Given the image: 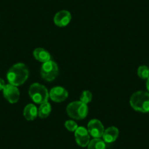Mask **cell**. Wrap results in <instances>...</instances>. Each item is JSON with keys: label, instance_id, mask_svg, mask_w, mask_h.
Instances as JSON below:
<instances>
[{"label": "cell", "instance_id": "obj_1", "mask_svg": "<svg viewBox=\"0 0 149 149\" xmlns=\"http://www.w3.org/2000/svg\"><path fill=\"white\" fill-rule=\"evenodd\" d=\"M29 78V70L23 63L15 64L8 72L7 78L10 84L18 86L26 81Z\"/></svg>", "mask_w": 149, "mask_h": 149}, {"label": "cell", "instance_id": "obj_15", "mask_svg": "<svg viewBox=\"0 0 149 149\" xmlns=\"http://www.w3.org/2000/svg\"><path fill=\"white\" fill-rule=\"evenodd\" d=\"M106 146L104 140L100 138H94L89 142L88 149H105Z\"/></svg>", "mask_w": 149, "mask_h": 149}, {"label": "cell", "instance_id": "obj_10", "mask_svg": "<svg viewBox=\"0 0 149 149\" xmlns=\"http://www.w3.org/2000/svg\"><path fill=\"white\" fill-rule=\"evenodd\" d=\"M71 14L67 10H61L57 13L54 18V24L58 27L66 26L71 21Z\"/></svg>", "mask_w": 149, "mask_h": 149}, {"label": "cell", "instance_id": "obj_6", "mask_svg": "<svg viewBox=\"0 0 149 149\" xmlns=\"http://www.w3.org/2000/svg\"><path fill=\"white\" fill-rule=\"evenodd\" d=\"M3 95L5 98L11 104L16 103L19 100L20 92L18 88L12 84H8L3 89Z\"/></svg>", "mask_w": 149, "mask_h": 149}, {"label": "cell", "instance_id": "obj_5", "mask_svg": "<svg viewBox=\"0 0 149 149\" xmlns=\"http://www.w3.org/2000/svg\"><path fill=\"white\" fill-rule=\"evenodd\" d=\"M40 74L41 77L45 81L48 82L53 81L58 74V65L51 60L43 63L40 69Z\"/></svg>", "mask_w": 149, "mask_h": 149}, {"label": "cell", "instance_id": "obj_19", "mask_svg": "<svg viewBox=\"0 0 149 149\" xmlns=\"http://www.w3.org/2000/svg\"><path fill=\"white\" fill-rule=\"evenodd\" d=\"M5 81H4L3 79L2 78H0V91L1 90H3L4 88L5 87Z\"/></svg>", "mask_w": 149, "mask_h": 149}, {"label": "cell", "instance_id": "obj_9", "mask_svg": "<svg viewBox=\"0 0 149 149\" xmlns=\"http://www.w3.org/2000/svg\"><path fill=\"white\" fill-rule=\"evenodd\" d=\"M49 97L55 102H61L67 100L68 97V92L63 87H54L50 91Z\"/></svg>", "mask_w": 149, "mask_h": 149}, {"label": "cell", "instance_id": "obj_3", "mask_svg": "<svg viewBox=\"0 0 149 149\" xmlns=\"http://www.w3.org/2000/svg\"><path fill=\"white\" fill-rule=\"evenodd\" d=\"M29 95L34 102L40 104L48 102L49 98L48 89L43 85L38 83L31 84L29 89Z\"/></svg>", "mask_w": 149, "mask_h": 149}, {"label": "cell", "instance_id": "obj_2", "mask_svg": "<svg viewBox=\"0 0 149 149\" xmlns=\"http://www.w3.org/2000/svg\"><path fill=\"white\" fill-rule=\"evenodd\" d=\"M130 105L134 110L140 113L149 112V93L145 91L134 92L130 97Z\"/></svg>", "mask_w": 149, "mask_h": 149}, {"label": "cell", "instance_id": "obj_11", "mask_svg": "<svg viewBox=\"0 0 149 149\" xmlns=\"http://www.w3.org/2000/svg\"><path fill=\"white\" fill-rule=\"evenodd\" d=\"M119 132L118 130L115 127H110L107 129L104 130V134H103L102 137L103 140L105 143H113L118 138Z\"/></svg>", "mask_w": 149, "mask_h": 149}, {"label": "cell", "instance_id": "obj_13", "mask_svg": "<svg viewBox=\"0 0 149 149\" xmlns=\"http://www.w3.org/2000/svg\"><path fill=\"white\" fill-rule=\"evenodd\" d=\"M24 116L27 121H33L38 116V110L34 104H29L24 110Z\"/></svg>", "mask_w": 149, "mask_h": 149}, {"label": "cell", "instance_id": "obj_16", "mask_svg": "<svg viewBox=\"0 0 149 149\" xmlns=\"http://www.w3.org/2000/svg\"><path fill=\"white\" fill-rule=\"evenodd\" d=\"M137 75L143 80L148 79L149 78V68L146 65L140 66L137 69Z\"/></svg>", "mask_w": 149, "mask_h": 149}, {"label": "cell", "instance_id": "obj_14", "mask_svg": "<svg viewBox=\"0 0 149 149\" xmlns=\"http://www.w3.org/2000/svg\"><path fill=\"white\" fill-rule=\"evenodd\" d=\"M51 112V105L48 102L40 104L38 109V116L41 118H45L50 115Z\"/></svg>", "mask_w": 149, "mask_h": 149}, {"label": "cell", "instance_id": "obj_18", "mask_svg": "<svg viewBox=\"0 0 149 149\" xmlns=\"http://www.w3.org/2000/svg\"><path fill=\"white\" fill-rule=\"evenodd\" d=\"M65 127L67 130H69L70 132H74L75 130L78 129V126L76 122H74L72 120H69L65 122Z\"/></svg>", "mask_w": 149, "mask_h": 149}, {"label": "cell", "instance_id": "obj_4", "mask_svg": "<svg viewBox=\"0 0 149 149\" xmlns=\"http://www.w3.org/2000/svg\"><path fill=\"white\" fill-rule=\"evenodd\" d=\"M88 106L81 101H75L70 103L67 107V113L71 118L76 120L85 118L88 115Z\"/></svg>", "mask_w": 149, "mask_h": 149}, {"label": "cell", "instance_id": "obj_12", "mask_svg": "<svg viewBox=\"0 0 149 149\" xmlns=\"http://www.w3.org/2000/svg\"><path fill=\"white\" fill-rule=\"evenodd\" d=\"M33 55L37 61L42 63L47 62L51 60V55H50L49 52L42 48H36L33 52Z\"/></svg>", "mask_w": 149, "mask_h": 149}, {"label": "cell", "instance_id": "obj_7", "mask_svg": "<svg viewBox=\"0 0 149 149\" xmlns=\"http://www.w3.org/2000/svg\"><path fill=\"white\" fill-rule=\"evenodd\" d=\"M88 132L94 138H100L104 134V126L100 120L92 119L88 124Z\"/></svg>", "mask_w": 149, "mask_h": 149}, {"label": "cell", "instance_id": "obj_17", "mask_svg": "<svg viewBox=\"0 0 149 149\" xmlns=\"http://www.w3.org/2000/svg\"><path fill=\"white\" fill-rule=\"evenodd\" d=\"M80 100H81L80 101L84 102V104H87L92 100V94L89 91H84L81 94Z\"/></svg>", "mask_w": 149, "mask_h": 149}, {"label": "cell", "instance_id": "obj_8", "mask_svg": "<svg viewBox=\"0 0 149 149\" xmlns=\"http://www.w3.org/2000/svg\"><path fill=\"white\" fill-rule=\"evenodd\" d=\"M74 137L76 143L81 147H86L90 142V135L88 130L84 127H78L74 131Z\"/></svg>", "mask_w": 149, "mask_h": 149}, {"label": "cell", "instance_id": "obj_20", "mask_svg": "<svg viewBox=\"0 0 149 149\" xmlns=\"http://www.w3.org/2000/svg\"><path fill=\"white\" fill-rule=\"evenodd\" d=\"M146 88H147L148 92L149 93V78L147 79V81H146Z\"/></svg>", "mask_w": 149, "mask_h": 149}]
</instances>
